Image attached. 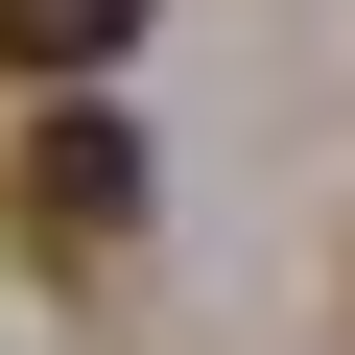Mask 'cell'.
<instances>
[{"label": "cell", "instance_id": "cell-1", "mask_svg": "<svg viewBox=\"0 0 355 355\" xmlns=\"http://www.w3.org/2000/svg\"><path fill=\"white\" fill-rule=\"evenodd\" d=\"M0 214H24V261H119V237H142V119H119V95H48L24 166H0Z\"/></svg>", "mask_w": 355, "mask_h": 355}, {"label": "cell", "instance_id": "cell-2", "mask_svg": "<svg viewBox=\"0 0 355 355\" xmlns=\"http://www.w3.org/2000/svg\"><path fill=\"white\" fill-rule=\"evenodd\" d=\"M142 48V0H0V71H48V95H95Z\"/></svg>", "mask_w": 355, "mask_h": 355}]
</instances>
